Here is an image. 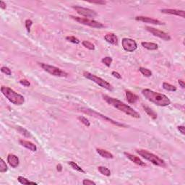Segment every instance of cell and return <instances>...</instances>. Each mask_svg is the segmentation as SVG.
<instances>
[{
  "mask_svg": "<svg viewBox=\"0 0 185 185\" xmlns=\"http://www.w3.org/2000/svg\"><path fill=\"white\" fill-rule=\"evenodd\" d=\"M102 97L107 104L112 106H114L116 109L121 111V112H124V113L126 114L128 116H132V117L135 118V119H140V114L136 112L135 110L133 109L132 107L128 106L127 104H125L124 103L122 102L119 100L112 98V97H110L107 95H102Z\"/></svg>",
  "mask_w": 185,
  "mask_h": 185,
  "instance_id": "1",
  "label": "cell"
},
{
  "mask_svg": "<svg viewBox=\"0 0 185 185\" xmlns=\"http://www.w3.org/2000/svg\"><path fill=\"white\" fill-rule=\"evenodd\" d=\"M142 94L145 98L151 102L153 103L155 105L159 106H167L170 105L171 101L165 95L155 92L150 89H144L142 90Z\"/></svg>",
  "mask_w": 185,
  "mask_h": 185,
  "instance_id": "2",
  "label": "cell"
},
{
  "mask_svg": "<svg viewBox=\"0 0 185 185\" xmlns=\"http://www.w3.org/2000/svg\"><path fill=\"white\" fill-rule=\"evenodd\" d=\"M1 92L12 104L17 106H21L24 104V97L22 95H20V94L16 93L15 90H13L10 87L2 86L1 87Z\"/></svg>",
  "mask_w": 185,
  "mask_h": 185,
  "instance_id": "3",
  "label": "cell"
},
{
  "mask_svg": "<svg viewBox=\"0 0 185 185\" xmlns=\"http://www.w3.org/2000/svg\"><path fill=\"white\" fill-rule=\"evenodd\" d=\"M137 153L139 155L143 157L145 159L149 161L150 162L152 163L153 164L155 165H158V166H161V167H165L166 166V164H165V161L163 160H162L161 158H160L159 157L157 156L155 154L152 153L148 152L146 150H137L136 151Z\"/></svg>",
  "mask_w": 185,
  "mask_h": 185,
  "instance_id": "4",
  "label": "cell"
},
{
  "mask_svg": "<svg viewBox=\"0 0 185 185\" xmlns=\"http://www.w3.org/2000/svg\"><path fill=\"white\" fill-rule=\"evenodd\" d=\"M83 76L85 78L88 79V80H91L94 83H96L100 87H103V88L106 89V90H108V91H113L114 90V87L109 83H108V82L104 80V79L101 78V77H97L95 75H93L90 72H86L85 71V72H83Z\"/></svg>",
  "mask_w": 185,
  "mask_h": 185,
  "instance_id": "5",
  "label": "cell"
},
{
  "mask_svg": "<svg viewBox=\"0 0 185 185\" xmlns=\"http://www.w3.org/2000/svg\"><path fill=\"white\" fill-rule=\"evenodd\" d=\"M40 66L43 69L46 71V72L49 73L50 75L53 76H56V77H67L68 74L65 72V71H62V69L56 67L54 66H51V65H47L45 63H38Z\"/></svg>",
  "mask_w": 185,
  "mask_h": 185,
  "instance_id": "6",
  "label": "cell"
},
{
  "mask_svg": "<svg viewBox=\"0 0 185 185\" xmlns=\"http://www.w3.org/2000/svg\"><path fill=\"white\" fill-rule=\"evenodd\" d=\"M70 17L72 19H73L74 20H75L76 22L79 23H81V24L85 25V26H90L91 28H103L104 27V25L102 23H99L98 21H96L94 20H92V19H89V18H85V17H75V16H72L71 15Z\"/></svg>",
  "mask_w": 185,
  "mask_h": 185,
  "instance_id": "7",
  "label": "cell"
},
{
  "mask_svg": "<svg viewBox=\"0 0 185 185\" xmlns=\"http://www.w3.org/2000/svg\"><path fill=\"white\" fill-rule=\"evenodd\" d=\"M80 110H81L83 112H84V113L87 114L91 115V116H98V117H101V119H104V120L106 121V122H111V123L113 124H114V125H116V126H121V127H126V126H127L126 125L124 124L120 123V122H116V121L113 120V119H110V118L107 117V116H104V115L98 113V112H95V111H94V110L90 109V108H80Z\"/></svg>",
  "mask_w": 185,
  "mask_h": 185,
  "instance_id": "8",
  "label": "cell"
},
{
  "mask_svg": "<svg viewBox=\"0 0 185 185\" xmlns=\"http://www.w3.org/2000/svg\"><path fill=\"white\" fill-rule=\"evenodd\" d=\"M72 8H73L79 15L85 17L94 18L96 17H97V15H98L96 12H95V11L93 10V9H88V8H85L80 6H72Z\"/></svg>",
  "mask_w": 185,
  "mask_h": 185,
  "instance_id": "9",
  "label": "cell"
},
{
  "mask_svg": "<svg viewBox=\"0 0 185 185\" xmlns=\"http://www.w3.org/2000/svg\"><path fill=\"white\" fill-rule=\"evenodd\" d=\"M145 29L148 32L152 33L153 36H156V37H158V38H161V39L164 40V41H169L171 40V36H169L168 33H165V32L163 31H161V30H158V29L151 27V26H146Z\"/></svg>",
  "mask_w": 185,
  "mask_h": 185,
  "instance_id": "10",
  "label": "cell"
},
{
  "mask_svg": "<svg viewBox=\"0 0 185 185\" xmlns=\"http://www.w3.org/2000/svg\"><path fill=\"white\" fill-rule=\"evenodd\" d=\"M122 47L127 52H133L137 48V43L133 39L128 38H124L122 41Z\"/></svg>",
  "mask_w": 185,
  "mask_h": 185,
  "instance_id": "11",
  "label": "cell"
},
{
  "mask_svg": "<svg viewBox=\"0 0 185 185\" xmlns=\"http://www.w3.org/2000/svg\"><path fill=\"white\" fill-rule=\"evenodd\" d=\"M135 20H137V21L143 22V23H151V24L156 25V26H162V25H165V23L160 21V20H156V19H153V18L148 17L137 16L135 17Z\"/></svg>",
  "mask_w": 185,
  "mask_h": 185,
  "instance_id": "12",
  "label": "cell"
},
{
  "mask_svg": "<svg viewBox=\"0 0 185 185\" xmlns=\"http://www.w3.org/2000/svg\"><path fill=\"white\" fill-rule=\"evenodd\" d=\"M161 12L164 14L176 15V16H179L182 18L185 17V12L184 10H179V9H161Z\"/></svg>",
  "mask_w": 185,
  "mask_h": 185,
  "instance_id": "13",
  "label": "cell"
},
{
  "mask_svg": "<svg viewBox=\"0 0 185 185\" xmlns=\"http://www.w3.org/2000/svg\"><path fill=\"white\" fill-rule=\"evenodd\" d=\"M124 154L126 155V157L128 158V159L130 160V161H131L132 162L134 163L137 164V165H140V166H145L146 165V164L145 163V162H143V161H142L140 158H139L138 157L135 156V155H132V154L126 152L124 153Z\"/></svg>",
  "mask_w": 185,
  "mask_h": 185,
  "instance_id": "14",
  "label": "cell"
},
{
  "mask_svg": "<svg viewBox=\"0 0 185 185\" xmlns=\"http://www.w3.org/2000/svg\"><path fill=\"white\" fill-rule=\"evenodd\" d=\"M7 162L12 168H17L20 163V161H19L18 157L14 154H9L8 155Z\"/></svg>",
  "mask_w": 185,
  "mask_h": 185,
  "instance_id": "15",
  "label": "cell"
},
{
  "mask_svg": "<svg viewBox=\"0 0 185 185\" xmlns=\"http://www.w3.org/2000/svg\"><path fill=\"white\" fill-rule=\"evenodd\" d=\"M104 39L109 44L114 46H118L119 44V39L118 37L114 33H108L104 36Z\"/></svg>",
  "mask_w": 185,
  "mask_h": 185,
  "instance_id": "16",
  "label": "cell"
},
{
  "mask_svg": "<svg viewBox=\"0 0 185 185\" xmlns=\"http://www.w3.org/2000/svg\"><path fill=\"white\" fill-rule=\"evenodd\" d=\"M19 143H20V144L22 146L25 147L27 149L30 150V151H33V152H36L37 151V146L35 144H33V143H31V142L24 140H19Z\"/></svg>",
  "mask_w": 185,
  "mask_h": 185,
  "instance_id": "17",
  "label": "cell"
},
{
  "mask_svg": "<svg viewBox=\"0 0 185 185\" xmlns=\"http://www.w3.org/2000/svg\"><path fill=\"white\" fill-rule=\"evenodd\" d=\"M126 100H127V101L129 104H135L139 100V97L136 94H133V93H132L129 90H126Z\"/></svg>",
  "mask_w": 185,
  "mask_h": 185,
  "instance_id": "18",
  "label": "cell"
},
{
  "mask_svg": "<svg viewBox=\"0 0 185 185\" xmlns=\"http://www.w3.org/2000/svg\"><path fill=\"white\" fill-rule=\"evenodd\" d=\"M96 152L98 153V155H101L102 158H108V159H112L114 158L113 154L111 153L108 151H106V150L101 149V148H97Z\"/></svg>",
  "mask_w": 185,
  "mask_h": 185,
  "instance_id": "19",
  "label": "cell"
},
{
  "mask_svg": "<svg viewBox=\"0 0 185 185\" xmlns=\"http://www.w3.org/2000/svg\"><path fill=\"white\" fill-rule=\"evenodd\" d=\"M142 106H143V108H144L145 112L147 113V114L148 115V116H151L153 119H157V117H158V116H157V114L154 112L152 108H151L149 106H147L144 105V104H143V105H142Z\"/></svg>",
  "mask_w": 185,
  "mask_h": 185,
  "instance_id": "20",
  "label": "cell"
},
{
  "mask_svg": "<svg viewBox=\"0 0 185 185\" xmlns=\"http://www.w3.org/2000/svg\"><path fill=\"white\" fill-rule=\"evenodd\" d=\"M141 44L143 46V48H146L147 50H151V51H154V50H157L158 48V44H155V43L142 42Z\"/></svg>",
  "mask_w": 185,
  "mask_h": 185,
  "instance_id": "21",
  "label": "cell"
},
{
  "mask_svg": "<svg viewBox=\"0 0 185 185\" xmlns=\"http://www.w3.org/2000/svg\"><path fill=\"white\" fill-rule=\"evenodd\" d=\"M68 164L70 165L71 167H72L74 170L77 171V172H80V173L85 174V171L83 170V169H82L80 166H79V165H77L75 162H73V161H69V162H68Z\"/></svg>",
  "mask_w": 185,
  "mask_h": 185,
  "instance_id": "22",
  "label": "cell"
},
{
  "mask_svg": "<svg viewBox=\"0 0 185 185\" xmlns=\"http://www.w3.org/2000/svg\"><path fill=\"white\" fill-rule=\"evenodd\" d=\"M17 180L18 182H20V184H35V185L37 184V183H36V182L29 181L28 179H26V178L23 177V176H18Z\"/></svg>",
  "mask_w": 185,
  "mask_h": 185,
  "instance_id": "23",
  "label": "cell"
},
{
  "mask_svg": "<svg viewBox=\"0 0 185 185\" xmlns=\"http://www.w3.org/2000/svg\"><path fill=\"white\" fill-rule=\"evenodd\" d=\"M98 170L101 174L104 175V176H111V171H110L108 168L105 167V166H98Z\"/></svg>",
  "mask_w": 185,
  "mask_h": 185,
  "instance_id": "24",
  "label": "cell"
},
{
  "mask_svg": "<svg viewBox=\"0 0 185 185\" xmlns=\"http://www.w3.org/2000/svg\"><path fill=\"white\" fill-rule=\"evenodd\" d=\"M163 89H165V90H168V91L171 92H175L177 90V87H175L174 85H172L169 84V83H163Z\"/></svg>",
  "mask_w": 185,
  "mask_h": 185,
  "instance_id": "25",
  "label": "cell"
},
{
  "mask_svg": "<svg viewBox=\"0 0 185 185\" xmlns=\"http://www.w3.org/2000/svg\"><path fill=\"white\" fill-rule=\"evenodd\" d=\"M139 71L143 74V75L145 76V77H151V76L152 75V72H151V70H149L148 69H147V68L140 67L139 68Z\"/></svg>",
  "mask_w": 185,
  "mask_h": 185,
  "instance_id": "26",
  "label": "cell"
},
{
  "mask_svg": "<svg viewBox=\"0 0 185 185\" xmlns=\"http://www.w3.org/2000/svg\"><path fill=\"white\" fill-rule=\"evenodd\" d=\"M8 167L7 165L6 164V163L5 162L2 158L0 159V172L1 173H5V172H7Z\"/></svg>",
  "mask_w": 185,
  "mask_h": 185,
  "instance_id": "27",
  "label": "cell"
},
{
  "mask_svg": "<svg viewBox=\"0 0 185 185\" xmlns=\"http://www.w3.org/2000/svg\"><path fill=\"white\" fill-rule=\"evenodd\" d=\"M112 61H113V59H112V57H106L103 58L102 60H101V62H102L103 64H104L106 67H109L111 66V65H112Z\"/></svg>",
  "mask_w": 185,
  "mask_h": 185,
  "instance_id": "28",
  "label": "cell"
},
{
  "mask_svg": "<svg viewBox=\"0 0 185 185\" xmlns=\"http://www.w3.org/2000/svg\"><path fill=\"white\" fill-rule=\"evenodd\" d=\"M82 44H83V46L85 47L86 48H87V49H89V50L95 49V46L92 44V43L89 42V41H83V42H82Z\"/></svg>",
  "mask_w": 185,
  "mask_h": 185,
  "instance_id": "29",
  "label": "cell"
},
{
  "mask_svg": "<svg viewBox=\"0 0 185 185\" xmlns=\"http://www.w3.org/2000/svg\"><path fill=\"white\" fill-rule=\"evenodd\" d=\"M17 130L19 132H20V133H21L22 135H23L25 136V137H30V133H29L28 130H26V129H24V128L21 127V126H17Z\"/></svg>",
  "mask_w": 185,
  "mask_h": 185,
  "instance_id": "30",
  "label": "cell"
},
{
  "mask_svg": "<svg viewBox=\"0 0 185 185\" xmlns=\"http://www.w3.org/2000/svg\"><path fill=\"white\" fill-rule=\"evenodd\" d=\"M77 119H78L79 120H80V122H81L85 126H87V127H90V122H89L88 119L85 117V116H78Z\"/></svg>",
  "mask_w": 185,
  "mask_h": 185,
  "instance_id": "31",
  "label": "cell"
},
{
  "mask_svg": "<svg viewBox=\"0 0 185 185\" xmlns=\"http://www.w3.org/2000/svg\"><path fill=\"white\" fill-rule=\"evenodd\" d=\"M66 39L69 42H72L75 44H78L80 43V40L76 38V37H75V36H67V37H66Z\"/></svg>",
  "mask_w": 185,
  "mask_h": 185,
  "instance_id": "32",
  "label": "cell"
},
{
  "mask_svg": "<svg viewBox=\"0 0 185 185\" xmlns=\"http://www.w3.org/2000/svg\"><path fill=\"white\" fill-rule=\"evenodd\" d=\"M25 25H26V29H27V31L28 32V33H30V28H31V26L32 25H33V21H32L31 20H30V19H27V20H26V22H25Z\"/></svg>",
  "mask_w": 185,
  "mask_h": 185,
  "instance_id": "33",
  "label": "cell"
},
{
  "mask_svg": "<svg viewBox=\"0 0 185 185\" xmlns=\"http://www.w3.org/2000/svg\"><path fill=\"white\" fill-rule=\"evenodd\" d=\"M1 71L2 72H3L4 74H5L6 75H12V72H11L10 69L8 68L7 67H2L1 68Z\"/></svg>",
  "mask_w": 185,
  "mask_h": 185,
  "instance_id": "34",
  "label": "cell"
},
{
  "mask_svg": "<svg viewBox=\"0 0 185 185\" xmlns=\"http://www.w3.org/2000/svg\"><path fill=\"white\" fill-rule=\"evenodd\" d=\"M83 185H96V183L94 182V181H91L90 179H84L83 181Z\"/></svg>",
  "mask_w": 185,
  "mask_h": 185,
  "instance_id": "35",
  "label": "cell"
},
{
  "mask_svg": "<svg viewBox=\"0 0 185 185\" xmlns=\"http://www.w3.org/2000/svg\"><path fill=\"white\" fill-rule=\"evenodd\" d=\"M20 83L22 85L25 86V87H30V82L28 81L27 80H25V79H23V80H20Z\"/></svg>",
  "mask_w": 185,
  "mask_h": 185,
  "instance_id": "36",
  "label": "cell"
},
{
  "mask_svg": "<svg viewBox=\"0 0 185 185\" xmlns=\"http://www.w3.org/2000/svg\"><path fill=\"white\" fill-rule=\"evenodd\" d=\"M112 75L114 76V77H116V78L122 79V75H121L119 73H118L117 72H115V71H114V72H112Z\"/></svg>",
  "mask_w": 185,
  "mask_h": 185,
  "instance_id": "37",
  "label": "cell"
},
{
  "mask_svg": "<svg viewBox=\"0 0 185 185\" xmlns=\"http://www.w3.org/2000/svg\"><path fill=\"white\" fill-rule=\"evenodd\" d=\"M177 129L182 135L185 134V127L184 126H177Z\"/></svg>",
  "mask_w": 185,
  "mask_h": 185,
  "instance_id": "38",
  "label": "cell"
},
{
  "mask_svg": "<svg viewBox=\"0 0 185 185\" xmlns=\"http://www.w3.org/2000/svg\"><path fill=\"white\" fill-rule=\"evenodd\" d=\"M90 2L93 4H97V5H105V4L106 3L105 1H93V2Z\"/></svg>",
  "mask_w": 185,
  "mask_h": 185,
  "instance_id": "39",
  "label": "cell"
},
{
  "mask_svg": "<svg viewBox=\"0 0 185 185\" xmlns=\"http://www.w3.org/2000/svg\"><path fill=\"white\" fill-rule=\"evenodd\" d=\"M0 7L2 9H5L7 8V5L3 1H0Z\"/></svg>",
  "mask_w": 185,
  "mask_h": 185,
  "instance_id": "40",
  "label": "cell"
},
{
  "mask_svg": "<svg viewBox=\"0 0 185 185\" xmlns=\"http://www.w3.org/2000/svg\"><path fill=\"white\" fill-rule=\"evenodd\" d=\"M178 83H179V85L181 86V87H182V88H183V89L184 88V87H185V84H184V82L183 80H179V82H178Z\"/></svg>",
  "mask_w": 185,
  "mask_h": 185,
  "instance_id": "41",
  "label": "cell"
},
{
  "mask_svg": "<svg viewBox=\"0 0 185 185\" xmlns=\"http://www.w3.org/2000/svg\"><path fill=\"white\" fill-rule=\"evenodd\" d=\"M57 170L58 172H62V165L61 164H58L57 165Z\"/></svg>",
  "mask_w": 185,
  "mask_h": 185,
  "instance_id": "42",
  "label": "cell"
}]
</instances>
